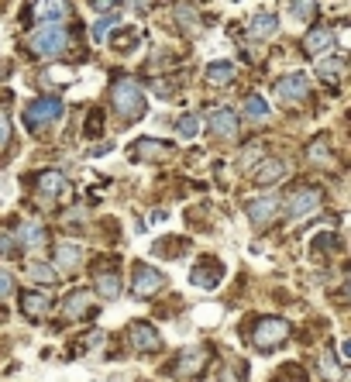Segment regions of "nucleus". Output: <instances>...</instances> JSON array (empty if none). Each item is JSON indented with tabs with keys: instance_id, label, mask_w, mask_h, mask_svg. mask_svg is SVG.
I'll list each match as a JSON object with an SVG mask.
<instances>
[{
	"instance_id": "nucleus-10",
	"label": "nucleus",
	"mask_w": 351,
	"mask_h": 382,
	"mask_svg": "<svg viewBox=\"0 0 351 382\" xmlns=\"http://www.w3.org/2000/svg\"><path fill=\"white\" fill-rule=\"evenodd\" d=\"M334 49V31L331 28H313L310 35L303 39V52L310 59H327Z\"/></svg>"
},
{
	"instance_id": "nucleus-5",
	"label": "nucleus",
	"mask_w": 351,
	"mask_h": 382,
	"mask_svg": "<svg viewBox=\"0 0 351 382\" xmlns=\"http://www.w3.org/2000/svg\"><path fill=\"white\" fill-rule=\"evenodd\" d=\"M286 334H290V324H286L283 317H265V321H258V327L252 331V341L269 351L273 344L286 341Z\"/></svg>"
},
{
	"instance_id": "nucleus-13",
	"label": "nucleus",
	"mask_w": 351,
	"mask_h": 382,
	"mask_svg": "<svg viewBox=\"0 0 351 382\" xmlns=\"http://www.w3.org/2000/svg\"><path fill=\"white\" fill-rule=\"evenodd\" d=\"M207 124H210V134H217V138H234V134H238V114L228 111V107L210 111Z\"/></svg>"
},
{
	"instance_id": "nucleus-25",
	"label": "nucleus",
	"mask_w": 351,
	"mask_h": 382,
	"mask_svg": "<svg viewBox=\"0 0 351 382\" xmlns=\"http://www.w3.org/2000/svg\"><path fill=\"white\" fill-rule=\"evenodd\" d=\"M317 73L320 79H327V83H337V79L345 76V59H320V66H317Z\"/></svg>"
},
{
	"instance_id": "nucleus-35",
	"label": "nucleus",
	"mask_w": 351,
	"mask_h": 382,
	"mask_svg": "<svg viewBox=\"0 0 351 382\" xmlns=\"http://www.w3.org/2000/svg\"><path fill=\"white\" fill-rule=\"evenodd\" d=\"M14 293V279L7 272H0V296H11Z\"/></svg>"
},
{
	"instance_id": "nucleus-34",
	"label": "nucleus",
	"mask_w": 351,
	"mask_h": 382,
	"mask_svg": "<svg viewBox=\"0 0 351 382\" xmlns=\"http://www.w3.org/2000/svg\"><path fill=\"white\" fill-rule=\"evenodd\" d=\"M245 159H241V166H252L255 159H258V155H262V145H258V141H255V145H248V149H245Z\"/></svg>"
},
{
	"instance_id": "nucleus-7",
	"label": "nucleus",
	"mask_w": 351,
	"mask_h": 382,
	"mask_svg": "<svg viewBox=\"0 0 351 382\" xmlns=\"http://www.w3.org/2000/svg\"><path fill=\"white\" fill-rule=\"evenodd\" d=\"M220 279H224V266H220L217 258H210V255L200 258V262L193 266V272H190V283L200 286V289H214Z\"/></svg>"
},
{
	"instance_id": "nucleus-11",
	"label": "nucleus",
	"mask_w": 351,
	"mask_h": 382,
	"mask_svg": "<svg viewBox=\"0 0 351 382\" xmlns=\"http://www.w3.org/2000/svg\"><path fill=\"white\" fill-rule=\"evenodd\" d=\"M275 213H279V200L275 196H258L248 203V221H252L255 228H265V224H273Z\"/></svg>"
},
{
	"instance_id": "nucleus-30",
	"label": "nucleus",
	"mask_w": 351,
	"mask_h": 382,
	"mask_svg": "<svg viewBox=\"0 0 351 382\" xmlns=\"http://www.w3.org/2000/svg\"><path fill=\"white\" fill-rule=\"evenodd\" d=\"M176 131L183 134V138H196V131H200V117H196V114H183L179 121H176Z\"/></svg>"
},
{
	"instance_id": "nucleus-20",
	"label": "nucleus",
	"mask_w": 351,
	"mask_h": 382,
	"mask_svg": "<svg viewBox=\"0 0 351 382\" xmlns=\"http://www.w3.org/2000/svg\"><path fill=\"white\" fill-rule=\"evenodd\" d=\"M66 4H31V14L41 21V24H58V21L66 18Z\"/></svg>"
},
{
	"instance_id": "nucleus-23",
	"label": "nucleus",
	"mask_w": 351,
	"mask_h": 382,
	"mask_svg": "<svg viewBox=\"0 0 351 382\" xmlns=\"http://www.w3.org/2000/svg\"><path fill=\"white\" fill-rule=\"evenodd\" d=\"M39 190L45 193V196H58V193H66V176L56 172V169L41 172L39 176Z\"/></svg>"
},
{
	"instance_id": "nucleus-22",
	"label": "nucleus",
	"mask_w": 351,
	"mask_h": 382,
	"mask_svg": "<svg viewBox=\"0 0 351 382\" xmlns=\"http://www.w3.org/2000/svg\"><path fill=\"white\" fill-rule=\"evenodd\" d=\"M234 79V62H210L207 66V83H214V86H228Z\"/></svg>"
},
{
	"instance_id": "nucleus-33",
	"label": "nucleus",
	"mask_w": 351,
	"mask_h": 382,
	"mask_svg": "<svg viewBox=\"0 0 351 382\" xmlns=\"http://www.w3.org/2000/svg\"><path fill=\"white\" fill-rule=\"evenodd\" d=\"M290 14H292L296 21H310L313 14H317V4H292Z\"/></svg>"
},
{
	"instance_id": "nucleus-17",
	"label": "nucleus",
	"mask_w": 351,
	"mask_h": 382,
	"mask_svg": "<svg viewBox=\"0 0 351 382\" xmlns=\"http://www.w3.org/2000/svg\"><path fill=\"white\" fill-rule=\"evenodd\" d=\"M90 303H93V300H90V293H86V289H76V293H69V296H66L62 310H66V317H69V321H79L83 313H90Z\"/></svg>"
},
{
	"instance_id": "nucleus-15",
	"label": "nucleus",
	"mask_w": 351,
	"mask_h": 382,
	"mask_svg": "<svg viewBox=\"0 0 351 382\" xmlns=\"http://www.w3.org/2000/svg\"><path fill=\"white\" fill-rule=\"evenodd\" d=\"M18 245L24 251H39L45 245V228H41L39 221H24L18 228Z\"/></svg>"
},
{
	"instance_id": "nucleus-31",
	"label": "nucleus",
	"mask_w": 351,
	"mask_h": 382,
	"mask_svg": "<svg viewBox=\"0 0 351 382\" xmlns=\"http://www.w3.org/2000/svg\"><path fill=\"white\" fill-rule=\"evenodd\" d=\"M273 382H307V372H303L300 365H286V368L279 372V379H273Z\"/></svg>"
},
{
	"instance_id": "nucleus-37",
	"label": "nucleus",
	"mask_w": 351,
	"mask_h": 382,
	"mask_svg": "<svg viewBox=\"0 0 351 382\" xmlns=\"http://www.w3.org/2000/svg\"><path fill=\"white\" fill-rule=\"evenodd\" d=\"M11 251V234H0V255H7Z\"/></svg>"
},
{
	"instance_id": "nucleus-9",
	"label": "nucleus",
	"mask_w": 351,
	"mask_h": 382,
	"mask_svg": "<svg viewBox=\"0 0 351 382\" xmlns=\"http://www.w3.org/2000/svg\"><path fill=\"white\" fill-rule=\"evenodd\" d=\"M162 286H166V279L158 276L156 268H148V266H138L135 268V279H131V293H135V296L148 300V296H156Z\"/></svg>"
},
{
	"instance_id": "nucleus-3",
	"label": "nucleus",
	"mask_w": 351,
	"mask_h": 382,
	"mask_svg": "<svg viewBox=\"0 0 351 382\" xmlns=\"http://www.w3.org/2000/svg\"><path fill=\"white\" fill-rule=\"evenodd\" d=\"M286 207H290V211H286L290 213V221L300 224V221H307V217H313V213L320 211V193L313 190V186H300V190L290 196Z\"/></svg>"
},
{
	"instance_id": "nucleus-32",
	"label": "nucleus",
	"mask_w": 351,
	"mask_h": 382,
	"mask_svg": "<svg viewBox=\"0 0 351 382\" xmlns=\"http://www.w3.org/2000/svg\"><path fill=\"white\" fill-rule=\"evenodd\" d=\"M28 272H31V279H39V283H49V286L56 283V272L45 266V262H35V266L28 268Z\"/></svg>"
},
{
	"instance_id": "nucleus-18",
	"label": "nucleus",
	"mask_w": 351,
	"mask_h": 382,
	"mask_svg": "<svg viewBox=\"0 0 351 382\" xmlns=\"http://www.w3.org/2000/svg\"><path fill=\"white\" fill-rule=\"evenodd\" d=\"M79 258H83V248H79L76 241H58V245H56V266L76 268Z\"/></svg>"
},
{
	"instance_id": "nucleus-4",
	"label": "nucleus",
	"mask_w": 351,
	"mask_h": 382,
	"mask_svg": "<svg viewBox=\"0 0 351 382\" xmlns=\"http://www.w3.org/2000/svg\"><path fill=\"white\" fill-rule=\"evenodd\" d=\"M62 117V100H56V96H45V100H35L28 111H24V121H28V128H45V124H52V121H58Z\"/></svg>"
},
{
	"instance_id": "nucleus-21",
	"label": "nucleus",
	"mask_w": 351,
	"mask_h": 382,
	"mask_svg": "<svg viewBox=\"0 0 351 382\" xmlns=\"http://www.w3.org/2000/svg\"><path fill=\"white\" fill-rule=\"evenodd\" d=\"M275 28H279L275 14H255L252 24H248V35L252 39H269V35H275Z\"/></svg>"
},
{
	"instance_id": "nucleus-24",
	"label": "nucleus",
	"mask_w": 351,
	"mask_h": 382,
	"mask_svg": "<svg viewBox=\"0 0 351 382\" xmlns=\"http://www.w3.org/2000/svg\"><path fill=\"white\" fill-rule=\"evenodd\" d=\"M97 293L103 300H117L121 296V279H117V272H100L97 276Z\"/></svg>"
},
{
	"instance_id": "nucleus-29",
	"label": "nucleus",
	"mask_w": 351,
	"mask_h": 382,
	"mask_svg": "<svg viewBox=\"0 0 351 382\" xmlns=\"http://www.w3.org/2000/svg\"><path fill=\"white\" fill-rule=\"evenodd\" d=\"M245 114L252 117V121L269 117V100H262V96H248V104H245Z\"/></svg>"
},
{
	"instance_id": "nucleus-16",
	"label": "nucleus",
	"mask_w": 351,
	"mask_h": 382,
	"mask_svg": "<svg viewBox=\"0 0 351 382\" xmlns=\"http://www.w3.org/2000/svg\"><path fill=\"white\" fill-rule=\"evenodd\" d=\"M173 152V145L169 141H156V138H138L135 149H131V155L135 159H162V155Z\"/></svg>"
},
{
	"instance_id": "nucleus-28",
	"label": "nucleus",
	"mask_w": 351,
	"mask_h": 382,
	"mask_svg": "<svg viewBox=\"0 0 351 382\" xmlns=\"http://www.w3.org/2000/svg\"><path fill=\"white\" fill-rule=\"evenodd\" d=\"M7 145H11V111L7 104H0V155L7 152Z\"/></svg>"
},
{
	"instance_id": "nucleus-2",
	"label": "nucleus",
	"mask_w": 351,
	"mask_h": 382,
	"mask_svg": "<svg viewBox=\"0 0 351 382\" xmlns=\"http://www.w3.org/2000/svg\"><path fill=\"white\" fill-rule=\"evenodd\" d=\"M31 52L41 59H56L58 52H66V45H69V31L62 28V24H41L39 31L31 35Z\"/></svg>"
},
{
	"instance_id": "nucleus-8",
	"label": "nucleus",
	"mask_w": 351,
	"mask_h": 382,
	"mask_svg": "<svg viewBox=\"0 0 351 382\" xmlns=\"http://www.w3.org/2000/svg\"><path fill=\"white\" fill-rule=\"evenodd\" d=\"M128 344L138 348V351H156V348H162V338H158V331L148 321H135L128 327Z\"/></svg>"
},
{
	"instance_id": "nucleus-27",
	"label": "nucleus",
	"mask_w": 351,
	"mask_h": 382,
	"mask_svg": "<svg viewBox=\"0 0 351 382\" xmlns=\"http://www.w3.org/2000/svg\"><path fill=\"white\" fill-rule=\"evenodd\" d=\"M307 155H310V162H317V166H320V162H331V145H327L324 138H313Z\"/></svg>"
},
{
	"instance_id": "nucleus-19",
	"label": "nucleus",
	"mask_w": 351,
	"mask_h": 382,
	"mask_svg": "<svg viewBox=\"0 0 351 382\" xmlns=\"http://www.w3.org/2000/svg\"><path fill=\"white\" fill-rule=\"evenodd\" d=\"M283 176H286V162L283 159H269V162H262V169L255 172V183L269 186V183H279Z\"/></svg>"
},
{
	"instance_id": "nucleus-26",
	"label": "nucleus",
	"mask_w": 351,
	"mask_h": 382,
	"mask_svg": "<svg viewBox=\"0 0 351 382\" xmlns=\"http://www.w3.org/2000/svg\"><path fill=\"white\" fill-rule=\"evenodd\" d=\"M117 24H121V14H114V11H107V18H97V24H93V41H103Z\"/></svg>"
},
{
	"instance_id": "nucleus-6",
	"label": "nucleus",
	"mask_w": 351,
	"mask_h": 382,
	"mask_svg": "<svg viewBox=\"0 0 351 382\" xmlns=\"http://www.w3.org/2000/svg\"><path fill=\"white\" fill-rule=\"evenodd\" d=\"M275 96L283 104H300V100L310 96V79L303 76V73H290V76H283L275 83Z\"/></svg>"
},
{
	"instance_id": "nucleus-12",
	"label": "nucleus",
	"mask_w": 351,
	"mask_h": 382,
	"mask_svg": "<svg viewBox=\"0 0 351 382\" xmlns=\"http://www.w3.org/2000/svg\"><path fill=\"white\" fill-rule=\"evenodd\" d=\"M52 310V296L49 293H21V313L28 321H41Z\"/></svg>"
},
{
	"instance_id": "nucleus-1",
	"label": "nucleus",
	"mask_w": 351,
	"mask_h": 382,
	"mask_svg": "<svg viewBox=\"0 0 351 382\" xmlns=\"http://www.w3.org/2000/svg\"><path fill=\"white\" fill-rule=\"evenodd\" d=\"M111 100H114V111L124 121H138V117L145 114V94H141V86H138L135 79L121 76L111 86Z\"/></svg>"
},
{
	"instance_id": "nucleus-14",
	"label": "nucleus",
	"mask_w": 351,
	"mask_h": 382,
	"mask_svg": "<svg viewBox=\"0 0 351 382\" xmlns=\"http://www.w3.org/2000/svg\"><path fill=\"white\" fill-rule=\"evenodd\" d=\"M207 365V348H186L176 362V376H196Z\"/></svg>"
},
{
	"instance_id": "nucleus-36",
	"label": "nucleus",
	"mask_w": 351,
	"mask_h": 382,
	"mask_svg": "<svg viewBox=\"0 0 351 382\" xmlns=\"http://www.w3.org/2000/svg\"><path fill=\"white\" fill-rule=\"evenodd\" d=\"M320 365H327V379H341V372H337V365H334L331 355H324V358H320Z\"/></svg>"
}]
</instances>
